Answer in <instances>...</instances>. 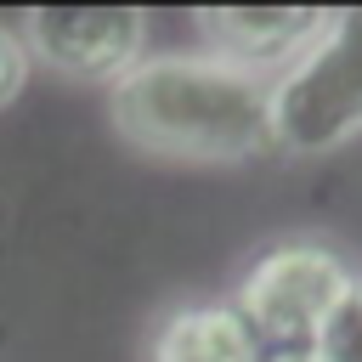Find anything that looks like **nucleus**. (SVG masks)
I'll use <instances>...</instances> for the list:
<instances>
[{
  "mask_svg": "<svg viewBox=\"0 0 362 362\" xmlns=\"http://www.w3.org/2000/svg\"><path fill=\"white\" fill-rule=\"evenodd\" d=\"M113 130L158 158L232 164L277 147L272 85L215 57H141L107 102Z\"/></svg>",
  "mask_w": 362,
  "mask_h": 362,
  "instance_id": "nucleus-1",
  "label": "nucleus"
},
{
  "mask_svg": "<svg viewBox=\"0 0 362 362\" xmlns=\"http://www.w3.org/2000/svg\"><path fill=\"white\" fill-rule=\"evenodd\" d=\"M334 28V11H198V34L215 51V62L266 79L272 68H294L322 34Z\"/></svg>",
  "mask_w": 362,
  "mask_h": 362,
  "instance_id": "nucleus-5",
  "label": "nucleus"
},
{
  "mask_svg": "<svg viewBox=\"0 0 362 362\" xmlns=\"http://www.w3.org/2000/svg\"><path fill=\"white\" fill-rule=\"evenodd\" d=\"M317 356H322V362H362V277H351L345 300H339L334 317L322 322Z\"/></svg>",
  "mask_w": 362,
  "mask_h": 362,
  "instance_id": "nucleus-7",
  "label": "nucleus"
},
{
  "mask_svg": "<svg viewBox=\"0 0 362 362\" xmlns=\"http://www.w3.org/2000/svg\"><path fill=\"white\" fill-rule=\"evenodd\" d=\"M272 362H322V356H317V345H294V351H277Z\"/></svg>",
  "mask_w": 362,
  "mask_h": 362,
  "instance_id": "nucleus-9",
  "label": "nucleus"
},
{
  "mask_svg": "<svg viewBox=\"0 0 362 362\" xmlns=\"http://www.w3.org/2000/svg\"><path fill=\"white\" fill-rule=\"evenodd\" d=\"M23 79H28V45H23V28L0 23V107L17 102Z\"/></svg>",
  "mask_w": 362,
  "mask_h": 362,
  "instance_id": "nucleus-8",
  "label": "nucleus"
},
{
  "mask_svg": "<svg viewBox=\"0 0 362 362\" xmlns=\"http://www.w3.org/2000/svg\"><path fill=\"white\" fill-rule=\"evenodd\" d=\"M153 362H260V351L232 305H187L158 328Z\"/></svg>",
  "mask_w": 362,
  "mask_h": 362,
  "instance_id": "nucleus-6",
  "label": "nucleus"
},
{
  "mask_svg": "<svg viewBox=\"0 0 362 362\" xmlns=\"http://www.w3.org/2000/svg\"><path fill=\"white\" fill-rule=\"evenodd\" d=\"M272 136L288 153H328L362 136V11L334 28L272 85Z\"/></svg>",
  "mask_w": 362,
  "mask_h": 362,
  "instance_id": "nucleus-2",
  "label": "nucleus"
},
{
  "mask_svg": "<svg viewBox=\"0 0 362 362\" xmlns=\"http://www.w3.org/2000/svg\"><path fill=\"white\" fill-rule=\"evenodd\" d=\"M28 57H45L57 74L85 85H119L147 45L141 11H28L23 17Z\"/></svg>",
  "mask_w": 362,
  "mask_h": 362,
  "instance_id": "nucleus-4",
  "label": "nucleus"
},
{
  "mask_svg": "<svg viewBox=\"0 0 362 362\" xmlns=\"http://www.w3.org/2000/svg\"><path fill=\"white\" fill-rule=\"evenodd\" d=\"M351 272L334 249L322 243H283L272 249L260 266H249V277L238 283V317L272 339H311L322 334V322L334 317V305L345 300Z\"/></svg>",
  "mask_w": 362,
  "mask_h": 362,
  "instance_id": "nucleus-3",
  "label": "nucleus"
}]
</instances>
